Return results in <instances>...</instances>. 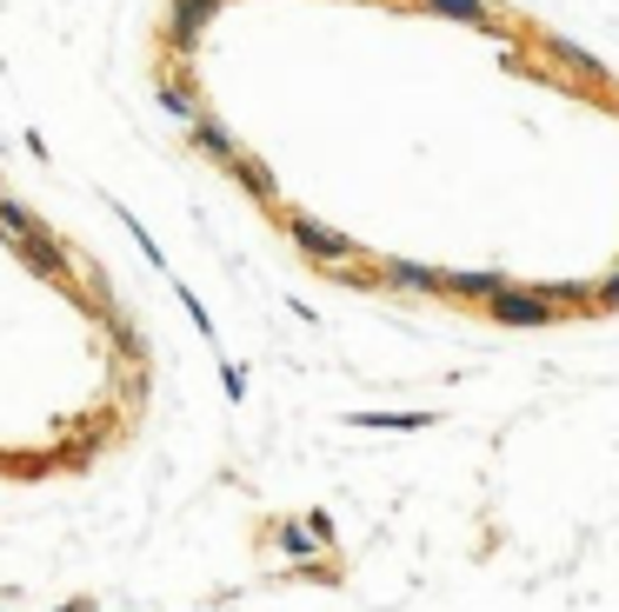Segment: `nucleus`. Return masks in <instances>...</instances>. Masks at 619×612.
<instances>
[{
    "label": "nucleus",
    "instance_id": "6",
    "mask_svg": "<svg viewBox=\"0 0 619 612\" xmlns=\"http://www.w3.org/2000/svg\"><path fill=\"white\" fill-rule=\"evenodd\" d=\"M427 7H440V13H460V20H480V13H487V0H427Z\"/></svg>",
    "mask_w": 619,
    "mask_h": 612
},
{
    "label": "nucleus",
    "instance_id": "2",
    "mask_svg": "<svg viewBox=\"0 0 619 612\" xmlns=\"http://www.w3.org/2000/svg\"><path fill=\"white\" fill-rule=\"evenodd\" d=\"M293 240H300L313 260H347V253H353L347 233H333V227H320V220H307V213H293Z\"/></svg>",
    "mask_w": 619,
    "mask_h": 612
},
{
    "label": "nucleus",
    "instance_id": "5",
    "mask_svg": "<svg viewBox=\"0 0 619 612\" xmlns=\"http://www.w3.org/2000/svg\"><path fill=\"white\" fill-rule=\"evenodd\" d=\"M213 7H220V0H173V40L187 47V40L200 33V20H207Z\"/></svg>",
    "mask_w": 619,
    "mask_h": 612
},
{
    "label": "nucleus",
    "instance_id": "7",
    "mask_svg": "<svg viewBox=\"0 0 619 612\" xmlns=\"http://www.w3.org/2000/svg\"><path fill=\"white\" fill-rule=\"evenodd\" d=\"M593 307H607V313H613V307H619V273H607V280L593 287Z\"/></svg>",
    "mask_w": 619,
    "mask_h": 612
},
{
    "label": "nucleus",
    "instance_id": "4",
    "mask_svg": "<svg viewBox=\"0 0 619 612\" xmlns=\"http://www.w3.org/2000/svg\"><path fill=\"white\" fill-rule=\"evenodd\" d=\"M387 280H393V287H407V293H440V287H447V273L413 267V260H393V267H387Z\"/></svg>",
    "mask_w": 619,
    "mask_h": 612
},
{
    "label": "nucleus",
    "instance_id": "3",
    "mask_svg": "<svg viewBox=\"0 0 619 612\" xmlns=\"http://www.w3.org/2000/svg\"><path fill=\"white\" fill-rule=\"evenodd\" d=\"M500 287H507L500 273H447V287H440V293H453V300H487V307H493V293H500Z\"/></svg>",
    "mask_w": 619,
    "mask_h": 612
},
{
    "label": "nucleus",
    "instance_id": "1",
    "mask_svg": "<svg viewBox=\"0 0 619 612\" xmlns=\"http://www.w3.org/2000/svg\"><path fill=\"white\" fill-rule=\"evenodd\" d=\"M553 313H560V307H553L547 293H527V287H500V293H493V320H500V327H547Z\"/></svg>",
    "mask_w": 619,
    "mask_h": 612
}]
</instances>
